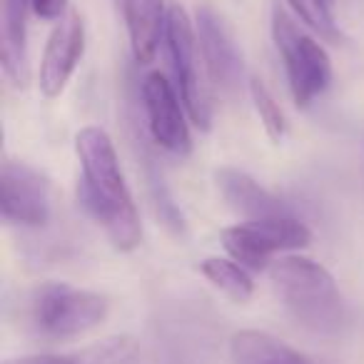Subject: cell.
I'll use <instances>...</instances> for the list:
<instances>
[{
	"label": "cell",
	"mask_w": 364,
	"mask_h": 364,
	"mask_svg": "<svg viewBox=\"0 0 364 364\" xmlns=\"http://www.w3.org/2000/svg\"><path fill=\"white\" fill-rule=\"evenodd\" d=\"M75 155L80 162L77 203L105 230L112 247L132 252L142 242V225L135 200L122 175L120 157L102 127H82L75 135Z\"/></svg>",
	"instance_id": "obj_1"
},
{
	"label": "cell",
	"mask_w": 364,
	"mask_h": 364,
	"mask_svg": "<svg viewBox=\"0 0 364 364\" xmlns=\"http://www.w3.org/2000/svg\"><path fill=\"white\" fill-rule=\"evenodd\" d=\"M269 277L287 312L314 334H339L347 309L327 267L302 255H284L269 264Z\"/></svg>",
	"instance_id": "obj_2"
},
{
	"label": "cell",
	"mask_w": 364,
	"mask_h": 364,
	"mask_svg": "<svg viewBox=\"0 0 364 364\" xmlns=\"http://www.w3.org/2000/svg\"><path fill=\"white\" fill-rule=\"evenodd\" d=\"M110 314V299L68 282H43L31 292L28 317L48 339H73L97 329Z\"/></svg>",
	"instance_id": "obj_3"
},
{
	"label": "cell",
	"mask_w": 364,
	"mask_h": 364,
	"mask_svg": "<svg viewBox=\"0 0 364 364\" xmlns=\"http://www.w3.org/2000/svg\"><path fill=\"white\" fill-rule=\"evenodd\" d=\"M272 41L282 55L294 105L307 107L332 82V60L327 50L307 36L282 6H272Z\"/></svg>",
	"instance_id": "obj_4"
},
{
	"label": "cell",
	"mask_w": 364,
	"mask_h": 364,
	"mask_svg": "<svg viewBox=\"0 0 364 364\" xmlns=\"http://www.w3.org/2000/svg\"><path fill=\"white\" fill-rule=\"evenodd\" d=\"M162 41H165L172 75H175V87L188 107L190 122L200 130H210V125H213V97H210V87L200 73L198 31H195L185 8L170 6Z\"/></svg>",
	"instance_id": "obj_5"
},
{
	"label": "cell",
	"mask_w": 364,
	"mask_h": 364,
	"mask_svg": "<svg viewBox=\"0 0 364 364\" xmlns=\"http://www.w3.org/2000/svg\"><path fill=\"white\" fill-rule=\"evenodd\" d=\"M309 242H312V232L292 215L259 220V223H240L223 230V245L230 257L252 272L269 269L277 252L304 250Z\"/></svg>",
	"instance_id": "obj_6"
},
{
	"label": "cell",
	"mask_w": 364,
	"mask_h": 364,
	"mask_svg": "<svg viewBox=\"0 0 364 364\" xmlns=\"http://www.w3.org/2000/svg\"><path fill=\"white\" fill-rule=\"evenodd\" d=\"M142 105L152 140L162 150L172 155H188L193 150L188 107L182 102L175 82L167 80V75H162L160 70L147 73L142 77Z\"/></svg>",
	"instance_id": "obj_7"
},
{
	"label": "cell",
	"mask_w": 364,
	"mask_h": 364,
	"mask_svg": "<svg viewBox=\"0 0 364 364\" xmlns=\"http://www.w3.org/2000/svg\"><path fill=\"white\" fill-rule=\"evenodd\" d=\"M0 210L11 225L43 228L50 220V182L23 160H6L0 170Z\"/></svg>",
	"instance_id": "obj_8"
},
{
	"label": "cell",
	"mask_w": 364,
	"mask_h": 364,
	"mask_svg": "<svg viewBox=\"0 0 364 364\" xmlns=\"http://www.w3.org/2000/svg\"><path fill=\"white\" fill-rule=\"evenodd\" d=\"M195 31H198L200 55H203L210 80L223 92L232 95L242 82L245 65L228 26L213 8L203 6L198 8V16H195Z\"/></svg>",
	"instance_id": "obj_9"
},
{
	"label": "cell",
	"mask_w": 364,
	"mask_h": 364,
	"mask_svg": "<svg viewBox=\"0 0 364 364\" xmlns=\"http://www.w3.org/2000/svg\"><path fill=\"white\" fill-rule=\"evenodd\" d=\"M85 53V23L80 13H68L46 43L38 70V85L46 97H58L70 82Z\"/></svg>",
	"instance_id": "obj_10"
},
{
	"label": "cell",
	"mask_w": 364,
	"mask_h": 364,
	"mask_svg": "<svg viewBox=\"0 0 364 364\" xmlns=\"http://www.w3.org/2000/svg\"><path fill=\"white\" fill-rule=\"evenodd\" d=\"M215 185H218L228 208L235 215H240L245 223H259V220H272V218L289 215L287 208L282 205V200L274 198L269 190H264L245 170L220 167V170H215Z\"/></svg>",
	"instance_id": "obj_11"
},
{
	"label": "cell",
	"mask_w": 364,
	"mask_h": 364,
	"mask_svg": "<svg viewBox=\"0 0 364 364\" xmlns=\"http://www.w3.org/2000/svg\"><path fill=\"white\" fill-rule=\"evenodd\" d=\"M132 55L140 65L152 63L157 46L165 38L167 11L165 0H122Z\"/></svg>",
	"instance_id": "obj_12"
},
{
	"label": "cell",
	"mask_w": 364,
	"mask_h": 364,
	"mask_svg": "<svg viewBox=\"0 0 364 364\" xmlns=\"http://www.w3.org/2000/svg\"><path fill=\"white\" fill-rule=\"evenodd\" d=\"M28 11L31 0H3V73L16 87L28 85Z\"/></svg>",
	"instance_id": "obj_13"
},
{
	"label": "cell",
	"mask_w": 364,
	"mask_h": 364,
	"mask_svg": "<svg viewBox=\"0 0 364 364\" xmlns=\"http://www.w3.org/2000/svg\"><path fill=\"white\" fill-rule=\"evenodd\" d=\"M137 352L140 349L132 337H110L75 352L28 354V357L6 359L3 364H130Z\"/></svg>",
	"instance_id": "obj_14"
},
{
	"label": "cell",
	"mask_w": 364,
	"mask_h": 364,
	"mask_svg": "<svg viewBox=\"0 0 364 364\" xmlns=\"http://www.w3.org/2000/svg\"><path fill=\"white\" fill-rule=\"evenodd\" d=\"M232 364H312L284 339L262 329H240L230 339Z\"/></svg>",
	"instance_id": "obj_15"
},
{
	"label": "cell",
	"mask_w": 364,
	"mask_h": 364,
	"mask_svg": "<svg viewBox=\"0 0 364 364\" xmlns=\"http://www.w3.org/2000/svg\"><path fill=\"white\" fill-rule=\"evenodd\" d=\"M200 272L205 274V279H208L215 289H220V292L232 299V302L242 304L255 294V282H252V277H250L247 267H242V264L235 262V259L208 257L200 264Z\"/></svg>",
	"instance_id": "obj_16"
},
{
	"label": "cell",
	"mask_w": 364,
	"mask_h": 364,
	"mask_svg": "<svg viewBox=\"0 0 364 364\" xmlns=\"http://www.w3.org/2000/svg\"><path fill=\"white\" fill-rule=\"evenodd\" d=\"M250 95H252L255 110H257L259 120H262L264 132L269 135L272 142H282L284 135H287V120H284V112L279 107V102L272 97V92L267 90L259 77H252L250 80Z\"/></svg>",
	"instance_id": "obj_17"
},
{
	"label": "cell",
	"mask_w": 364,
	"mask_h": 364,
	"mask_svg": "<svg viewBox=\"0 0 364 364\" xmlns=\"http://www.w3.org/2000/svg\"><path fill=\"white\" fill-rule=\"evenodd\" d=\"M287 3L294 16L302 23H307L314 33H319V38H324L329 43L342 41V33H339L332 16V6L327 0H287Z\"/></svg>",
	"instance_id": "obj_18"
},
{
	"label": "cell",
	"mask_w": 364,
	"mask_h": 364,
	"mask_svg": "<svg viewBox=\"0 0 364 364\" xmlns=\"http://www.w3.org/2000/svg\"><path fill=\"white\" fill-rule=\"evenodd\" d=\"M31 6L41 21H63L68 16V0H31Z\"/></svg>",
	"instance_id": "obj_19"
},
{
	"label": "cell",
	"mask_w": 364,
	"mask_h": 364,
	"mask_svg": "<svg viewBox=\"0 0 364 364\" xmlns=\"http://www.w3.org/2000/svg\"><path fill=\"white\" fill-rule=\"evenodd\" d=\"M115 3H117V6H122V0H115Z\"/></svg>",
	"instance_id": "obj_20"
}]
</instances>
